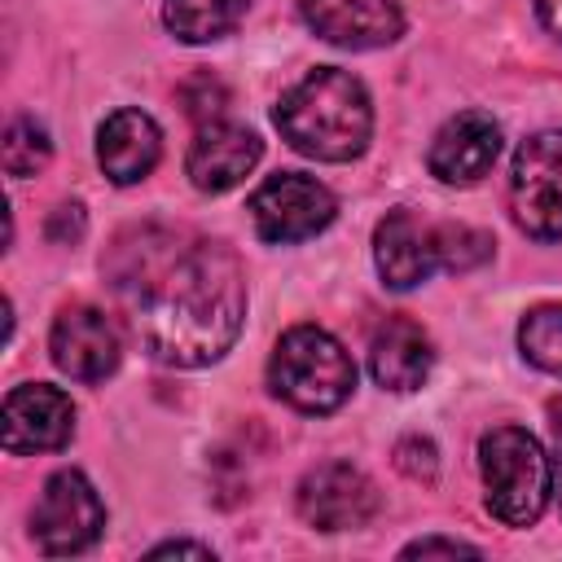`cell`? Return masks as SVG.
<instances>
[{"mask_svg":"<svg viewBox=\"0 0 562 562\" xmlns=\"http://www.w3.org/2000/svg\"><path fill=\"white\" fill-rule=\"evenodd\" d=\"M101 272L140 347L176 369L220 360L246 321V277L237 255L189 224H132Z\"/></svg>","mask_w":562,"mask_h":562,"instance_id":"cell-1","label":"cell"},{"mask_svg":"<svg viewBox=\"0 0 562 562\" xmlns=\"http://www.w3.org/2000/svg\"><path fill=\"white\" fill-rule=\"evenodd\" d=\"M277 127L281 136L321 162H351L364 154L369 132H373V105L369 92L356 75L338 66H321L303 75L277 105Z\"/></svg>","mask_w":562,"mask_h":562,"instance_id":"cell-2","label":"cell"},{"mask_svg":"<svg viewBox=\"0 0 562 562\" xmlns=\"http://www.w3.org/2000/svg\"><path fill=\"white\" fill-rule=\"evenodd\" d=\"M268 386L299 413H334L356 386V364L321 325H294L268 360Z\"/></svg>","mask_w":562,"mask_h":562,"instance_id":"cell-3","label":"cell"},{"mask_svg":"<svg viewBox=\"0 0 562 562\" xmlns=\"http://www.w3.org/2000/svg\"><path fill=\"white\" fill-rule=\"evenodd\" d=\"M479 470L492 518L505 527H531L553 492V465L536 435L522 426H492L479 439Z\"/></svg>","mask_w":562,"mask_h":562,"instance_id":"cell-4","label":"cell"},{"mask_svg":"<svg viewBox=\"0 0 562 562\" xmlns=\"http://www.w3.org/2000/svg\"><path fill=\"white\" fill-rule=\"evenodd\" d=\"M509 211L527 237H562V132H536L518 145L509 171Z\"/></svg>","mask_w":562,"mask_h":562,"instance_id":"cell-5","label":"cell"},{"mask_svg":"<svg viewBox=\"0 0 562 562\" xmlns=\"http://www.w3.org/2000/svg\"><path fill=\"white\" fill-rule=\"evenodd\" d=\"M105 527V505L79 470H61L44 483L31 509V536L44 553H83Z\"/></svg>","mask_w":562,"mask_h":562,"instance_id":"cell-6","label":"cell"},{"mask_svg":"<svg viewBox=\"0 0 562 562\" xmlns=\"http://www.w3.org/2000/svg\"><path fill=\"white\" fill-rule=\"evenodd\" d=\"M338 202L334 193L312 180V176H299V171H281L272 180H263L255 193H250V220H255V233L272 246H285V241H307L316 237L329 220H334Z\"/></svg>","mask_w":562,"mask_h":562,"instance_id":"cell-7","label":"cell"},{"mask_svg":"<svg viewBox=\"0 0 562 562\" xmlns=\"http://www.w3.org/2000/svg\"><path fill=\"white\" fill-rule=\"evenodd\" d=\"M48 351H53V364L79 382H101L119 369V356H123V334H119V321L92 303H75V307H61L57 321H53V334H48Z\"/></svg>","mask_w":562,"mask_h":562,"instance_id":"cell-8","label":"cell"},{"mask_svg":"<svg viewBox=\"0 0 562 562\" xmlns=\"http://www.w3.org/2000/svg\"><path fill=\"white\" fill-rule=\"evenodd\" d=\"M378 487L347 461H325L299 483V518L316 531H351L369 527L378 514Z\"/></svg>","mask_w":562,"mask_h":562,"instance_id":"cell-9","label":"cell"},{"mask_svg":"<svg viewBox=\"0 0 562 562\" xmlns=\"http://www.w3.org/2000/svg\"><path fill=\"white\" fill-rule=\"evenodd\" d=\"M75 435V404L48 382H26L4 395V448L53 452Z\"/></svg>","mask_w":562,"mask_h":562,"instance_id":"cell-10","label":"cell"},{"mask_svg":"<svg viewBox=\"0 0 562 562\" xmlns=\"http://www.w3.org/2000/svg\"><path fill=\"white\" fill-rule=\"evenodd\" d=\"M299 9L321 40L342 48H382L404 31L395 0H299Z\"/></svg>","mask_w":562,"mask_h":562,"instance_id":"cell-11","label":"cell"},{"mask_svg":"<svg viewBox=\"0 0 562 562\" xmlns=\"http://www.w3.org/2000/svg\"><path fill=\"white\" fill-rule=\"evenodd\" d=\"M496 154H501V127L492 123V114L465 110L435 132L426 162L443 184H474L492 171Z\"/></svg>","mask_w":562,"mask_h":562,"instance_id":"cell-12","label":"cell"},{"mask_svg":"<svg viewBox=\"0 0 562 562\" xmlns=\"http://www.w3.org/2000/svg\"><path fill=\"white\" fill-rule=\"evenodd\" d=\"M373 263L391 290L422 285L439 263L435 228H426L413 211H386L373 228Z\"/></svg>","mask_w":562,"mask_h":562,"instance_id":"cell-13","label":"cell"},{"mask_svg":"<svg viewBox=\"0 0 562 562\" xmlns=\"http://www.w3.org/2000/svg\"><path fill=\"white\" fill-rule=\"evenodd\" d=\"M263 145L250 127H237V123H206L198 132V140L189 145V158H184V171L189 180L202 189V193H224L233 184H241L250 176V167L259 162Z\"/></svg>","mask_w":562,"mask_h":562,"instance_id":"cell-14","label":"cell"},{"mask_svg":"<svg viewBox=\"0 0 562 562\" xmlns=\"http://www.w3.org/2000/svg\"><path fill=\"white\" fill-rule=\"evenodd\" d=\"M158 154H162V132L145 110H114L97 127V162L114 184L145 180Z\"/></svg>","mask_w":562,"mask_h":562,"instance_id":"cell-15","label":"cell"},{"mask_svg":"<svg viewBox=\"0 0 562 562\" xmlns=\"http://www.w3.org/2000/svg\"><path fill=\"white\" fill-rule=\"evenodd\" d=\"M430 364H435V351H430V338H426V329L417 321L386 316L373 329L369 369H373L378 386H386V391H417L430 378Z\"/></svg>","mask_w":562,"mask_h":562,"instance_id":"cell-16","label":"cell"},{"mask_svg":"<svg viewBox=\"0 0 562 562\" xmlns=\"http://www.w3.org/2000/svg\"><path fill=\"white\" fill-rule=\"evenodd\" d=\"M246 9H250V0H167L162 22L184 44H211V40L228 35L246 18Z\"/></svg>","mask_w":562,"mask_h":562,"instance_id":"cell-17","label":"cell"},{"mask_svg":"<svg viewBox=\"0 0 562 562\" xmlns=\"http://www.w3.org/2000/svg\"><path fill=\"white\" fill-rule=\"evenodd\" d=\"M518 347L536 369L562 378V303L531 307L518 325Z\"/></svg>","mask_w":562,"mask_h":562,"instance_id":"cell-18","label":"cell"},{"mask_svg":"<svg viewBox=\"0 0 562 562\" xmlns=\"http://www.w3.org/2000/svg\"><path fill=\"white\" fill-rule=\"evenodd\" d=\"M0 154H4V171L22 180V176H35V171L48 162L53 145H48V132H44L35 119H13V123L4 127Z\"/></svg>","mask_w":562,"mask_h":562,"instance_id":"cell-19","label":"cell"},{"mask_svg":"<svg viewBox=\"0 0 562 562\" xmlns=\"http://www.w3.org/2000/svg\"><path fill=\"white\" fill-rule=\"evenodd\" d=\"M435 246H439V263L452 268V272H465V268H474L492 255V237L479 233V228H465V224L435 228Z\"/></svg>","mask_w":562,"mask_h":562,"instance_id":"cell-20","label":"cell"},{"mask_svg":"<svg viewBox=\"0 0 562 562\" xmlns=\"http://www.w3.org/2000/svg\"><path fill=\"white\" fill-rule=\"evenodd\" d=\"M395 461H400V470H404V474H413V479H435V443H430V439H422V435L400 439Z\"/></svg>","mask_w":562,"mask_h":562,"instance_id":"cell-21","label":"cell"},{"mask_svg":"<svg viewBox=\"0 0 562 562\" xmlns=\"http://www.w3.org/2000/svg\"><path fill=\"white\" fill-rule=\"evenodd\" d=\"M430 553H479V549L465 540H443V536H426V540L404 544V558H430Z\"/></svg>","mask_w":562,"mask_h":562,"instance_id":"cell-22","label":"cell"},{"mask_svg":"<svg viewBox=\"0 0 562 562\" xmlns=\"http://www.w3.org/2000/svg\"><path fill=\"white\" fill-rule=\"evenodd\" d=\"M176 553H193V558H211L206 544H193V540H167L158 549H149V558H176Z\"/></svg>","mask_w":562,"mask_h":562,"instance_id":"cell-23","label":"cell"},{"mask_svg":"<svg viewBox=\"0 0 562 562\" xmlns=\"http://www.w3.org/2000/svg\"><path fill=\"white\" fill-rule=\"evenodd\" d=\"M536 13H540V22L562 40V0H536Z\"/></svg>","mask_w":562,"mask_h":562,"instance_id":"cell-24","label":"cell"},{"mask_svg":"<svg viewBox=\"0 0 562 562\" xmlns=\"http://www.w3.org/2000/svg\"><path fill=\"white\" fill-rule=\"evenodd\" d=\"M549 430H553V448H558V501H562V400L549 408Z\"/></svg>","mask_w":562,"mask_h":562,"instance_id":"cell-25","label":"cell"}]
</instances>
